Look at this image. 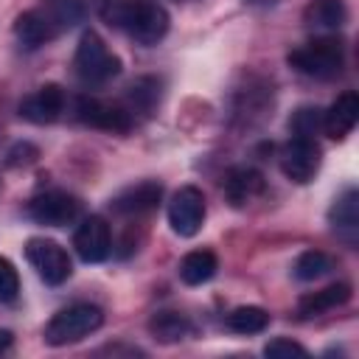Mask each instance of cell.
Wrapping results in <instances>:
<instances>
[{
    "label": "cell",
    "instance_id": "5",
    "mask_svg": "<svg viewBox=\"0 0 359 359\" xmlns=\"http://www.w3.org/2000/svg\"><path fill=\"white\" fill-rule=\"evenodd\" d=\"M25 258L36 269V275L50 286L65 283L73 272L67 250L62 244H56L53 238H28L25 241Z\"/></svg>",
    "mask_w": 359,
    "mask_h": 359
},
{
    "label": "cell",
    "instance_id": "13",
    "mask_svg": "<svg viewBox=\"0 0 359 359\" xmlns=\"http://www.w3.org/2000/svg\"><path fill=\"white\" fill-rule=\"evenodd\" d=\"M163 196V185L154 182V180H143L137 185H129L123 188L115 199H112V210L121 213V216H140V213H149L157 208Z\"/></svg>",
    "mask_w": 359,
    "mask_h": 359
},
{
    "label": "cell",
    "instance_id": "4",
    "mask_svg": "<svg viewBox=\"0 0 359 359\" xmlns=\"http://www.w3.org/2000/svg\"><path fill=\"white\" fill-rule=\"evenodd\" d=\"M289 65L309 79H334L342 73L345 50L337 36H317L289 53Z\"/></svg>",
    "mask_w": 359,
    "mask_h": 359
},
{
    "label": "cell",
    "instance_id": "22",
    "mask_svg": "<svg viewBox=\"0 0 359 359\" xmlns=\"http://www.w3.org/2000/svg\"><path fill=\"white\" fill-rule=\"evenodd\" d=\"M42 8L48 11V17L59 28V34L79 25L84 20V11H87L81 0H42Z\"/></svg>",
    "mask_w": 359,
    "mask_h": 359
},
{
    "label": "cell",
    "instance_id": "14",
    "mask_svg": "<svg viewBox=\"0 0 359 359\" xmlns=\"http://www.w3.org/2000/svg\"><path fill=\"white\" fill-rule=\"evenodd\" d=\"M356 121H359V95L353 90H345L342 95H337V101L323 115V129L328 132V137L342 140L345 135L353 132Z\"/></svg>",
    "mask_w": 359,
    "mask_h": 359
},
{
    "label": "cell",
    "instance_id": "24",
    "mask_svg": "<svg viewBox=\"0 0 359 359\" xmlns=\"http://www.w3.org/2000/svg\"><path fill=\"white\" fill-rule=\"evenodd\" d=\"M20 294V275L8 258L0 255V303H14Z\"/></svg>",
    "mask_w": 359,
    "mask_h": 359
},
{
    "label": "cell",
    "instance_id": "17",
    "mask_svg": "<svg viewBox=\"0 0 359 359\" xmlns=\"http://www.w3.org/2000/svg\"><path fill=\"white\" fill-rule=\"evenodd\" d=\"M348 300H351V286L348 283H331L320 292H311V294L300 297L297 311H300V317H320V314H325V311H331V309H337Z\"/></svg>",
    "mask_w": 359,
    "mask_h": 359
},
{
    "label": "cell",
    "instance_id": "2",
    "mask_svg": "<svg viewBox=\"0 0 359 359\" xmlns=\"http://www.w3.org/2000/svg\"><path fill=\"white\" fill-rule=\"evenodd\" d=\"M73 67H76V76L81 84L101 87L121 73V59L107 48V42L95 31H84L76 45Z\"/></svg>",
    "mask_w": 359,
    "mask_h": 359
},
{
    "label": "cell",
    "instance_id": "20",
    "mask_svg": "<svg viewBox=\"0 0 359 359\" xmlns=\"http://www.w3.org/2000/svg\"><path fill=\"white\" fill-rule=\"evenodd\" d=\"M149 331L160 342H180V339H185L191 334V323L180 311H157L149 320Z\"/></svg>",
    "mask_w": 359,
    "mask_h": 359
},
{
    "label": "cell",
    "instance_id": "27",
    "mask_svg": "<svg viewBox=\"0 0 359 359\" xmlns=\"http://www.w3.org/2000/svg\"><path fill=\"white\" fill-rule=\"evenodd\" d=\"M11 342H14V337H11V331H6V328H0V353H6V351L11 348Z\"/></svg>",
    "mask_w": 359,
    "mask_h": 359
},
{
    "label": "cell",
    "instance_id": "6",
    "mask_svg": "<svg viewBox=\"0 0 359 359\" xmlns=\"http://www.w3.org/2000/svg\"><path fill=\"white\" fill-rule=\"evenodd\" d=\"M320 160H323V151L317 140L306 135H292V140L280 151V168L297 185H306L314 180V174L320 171Z\"/></svg>",
    "mask_w": 359,
    "mask_h": 359
},
{
    "label": "cell",
    "instance_id": "23",
    "mask_svg": "<svg viewBox=\"0 0 359 359\" xmlns=\"http://www.w3.org/2000/svg\"><path fill=\"white\" fill-rule=\"evenodd\" d=\"M334 269V258L320 252V250H306L297 261H294V278L297 280H320L323 275H328Z\"/></svg>",
    "mask_w": 359,
    "mask_h": 359
},
{
    "label": "cell",
    "instance_id": "25",
    "mask_svg": "<svg viewBox=\"0 0 359 359\" xmlns=\"http://www.w3.org/2000/svg\"><path fill=\"white\" fill-rule=\"evenodd\" d=\"M292 135H306V137H314V132H317V126H323V115H320V109L317 107H303V109H297L294 112V118H292Z\"/></svg>",
    "mask_w": 359,
    "mask_h": 359
},
{
    "label": "cell",
    "instance_id": "9",
    "mask_svg": "<svg viewBox=\"0 0 359 359\" xmlns=\"http://www.w3.org/2000/svg\"><path fill=\"white\" fill-rule=\"evenodd\" d=\"M73 247L79 252L81 261L87 264H101L109 258L112 252V233H109V224L107 219L101 216H87L76 233H73Z\"/></svg>",
    "mask_w": 359,
    "mask_h": 359
},
{
    "label": "cell",
    "instance_id": "11",
    "mask_svg": "<svg viewBox=\"0 0 359 359\" xmlns=\"http://www.w3.org/2000/svg\"><path fill=\"white\" fill-rule=\"evenodd\" d=\"M14 36H17L20 48L36 50V48L48 45L50 39H56V36H59V28H56L53 20L48 17V11H45L42 6H36V8L22 11V14L14 20Z\"/></svg>",
    "mask_w": 359,
    "mask_h": 359
},
{
    "label": "cell",
    "instance_id": "7",
    "mask_svg": "<svg viewBox=\"0 0 359 359\" xmlns=\"http://www.w3.org/2000/svg\"><path fill=\"white\" fill-rule=\"evenodd\" d=\"M205 196L199 188L194 185H182L171 202H168V224L177 236L182 238H191L202 230V222H205Z\"/></svg>",
    "mask_w": 359,
    "mask_h": 359
},
{
    "label": "cell",
    "instance_id": "15",
    "mask_svg": "<svg viewBox=\"0 0 359 359\" xmlns=\"http://www.w3.org/2000/svg\"><path fill=\"white\" fill-rule=\"evenodd\" d=\"M261 191H264V177L250 165H238L224 177V196L233 208L252 202L255 196H261Z\"/></svg>",
    "mask_w": 359,
    "mask_h": 359
},
{
    "label": "cell",
    "instance_id": "19",
    "mask_svg": "<svg viewBox=\"0 0 359 359\" xmlns=\"http://www.w3.org/2000/svg\"><path fill=\"white\" fill-rule=\"evenodd\" d=\"M219 269V261L210 250H191L182 261H180V278L188 286H202L208 283Z\"/></svg>",
    "mask_w": 359,
    "mask_h": 359
},
{
    "label": "cell",
    "instance_id": "18",
    "mask_svg": "<svg viewBox=\"0 0 359 359\" xmlns=\"http://www.w3.org/2000/svg\"><path fill=\"white\" fill-rule=\"evenodd\" d=\"M303 20L309 28L317 31H337L345 25L348 20V8L345 0H311L303 11Z\"/></svg>",
    "mask_w": 359,
    "mask_h": 359
},
{
    "label": "cell",
    "instance_id": "21",
    "mask_svg": "<svg viewBox=\"0 0 359 359\" xmlns=\"http://www.w3.org/2000/svg\"><path fill=\"white\" fill-rule=\"evenodd\" d=\"M224 325L236 334H261L269 325V314L261 306H238L227 314Z\"/></svg>",
    "mask_w": 359,
    "mask_h": 359
},
{
    "label": "cell",
    "instance_id": "16",
    "mask_svg": "<svg viewBox=\"0 0 359 359\" xmlns=\"http://www.w3.org/2000/svg\"><path fill=\"white\" fill-rule=\"evenodd\" d=\"M328 219H331V227L337 230V236H342L348 244L356 241V233H359V194H356V188H348L331 205Z\"/></svg>",
    "mask_w": 359,
    "mask_h": 359
},
{
    "label": "cell",
    "instance_id": "12",
    "mask_svg": "<svg viewBox=\"0 0 359 359\" xmlns=\"http://www.w3.org/2000/svg\"><path fill=\"white\" fill-rule=\"evenodd\" d=\"M62 112H65V90L59 84H45L20 101V118L39 126L59 121Z\"/></svg>",
    "mask_w": 359,
    "mask_h": 359
},
{
    "label": "cell",
    "instance_id": "10",
    "mask_svg": "<svg viewBox=\"0 0 359 359\" xmlns=\"http://www.w3.org/2000/svg\"><path fill=\"white\" fill-rule=\"evenodd\" d=\"M76 115H79L81 123L104 129V132H129L132 129V112L118 107V104L101 101V98L81 95L76 101Z\"/></svg>",
    "mask_w": 359,
    "mask_h": 359
},
{
    "label": "cell",
    "instance_id": "3",
    "mask_svg": "<svg viewBox=\"0 0 359 359\" xmlns=\"http://www.w3.org/2000/svg\"><path fill=\"white\" fill-rule=\"evenodd\" d=\"M104 323V311L93 303H73L62 311H56L48 325H45V342L59 348V345H70L79 342L84 337H90L93 331H98Z\"/></svg>",
    "mask_w": 359,
    "mask_h": 359
},
{
    "label": "cell",
    "instance_id": "26",
    "mask_svg": "<svg viewBox=\"0 0 359 359\" xmlns=\"http://www.w3.org/2000/svg\"><path fill=\"white\" fill-rule=\"evenodd\" d=\"M306 353L309 351L300 342L286 339V337H278V339L264 345V356H269V359H292V356H306Z\"/></svg>",
    "mask_w": 359,
    "mask_h": 359
},
{
    "label": "cell",
    "instance_id": "1",
    "mask_svg": "<svg viewBox=\"0 0 359 359\" xmlns=\"http://www.w3.org/2000/svg\"><path fill=\"white\" fill-rule=\"evenodd\" d=\"M98 14L107 25L126 31L140 45H157L168 34V11L151 0H101Z\"/></svg>",
    "mask_w": 359,
    "mask_h": 359
},
{
    "label": "cell",
    "instance_id": "8",
    "mask_svg": "<svg viewBox=\"0 0 359 359\" xmlns=\"http://www.w3.org/2000/svg\"><path fill=\"white\" fill-rule=\"evenodd\" d=\"M79 199L65 191H45L28 202V216L45 227H67L79 219Z\"/></svg>",
    "mask_w": 359,
    "mask_h": 359
}]
</instances>
